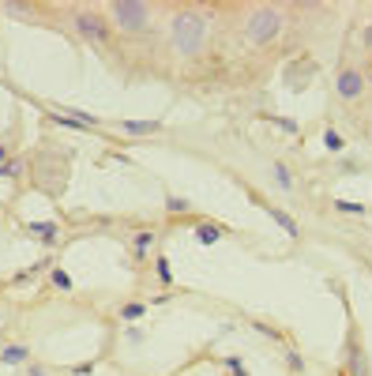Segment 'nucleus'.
<instances>
[{"label":"nucleus","mask_w":372,"mask_h":376,"mask_svg":"<svg viewBox=\"0 0 372 376\" xmlns=\"http://www.w3.org/2000/svg\"><path fill=\"white\" fill-rule=\"evenodd\" d=\"M207 38H211V23H207L203 12H196V8L173 12V19H170L173 53H181V57H200V53L207 49Z\"/></svg>","instance_id":"f257e3e1"},{"label":"nucleus","mask_w":372,"mask_h":376,"mask_svg":"<svg viewBox=\"0 0 372 376\" xmlns=\"http://www.w3.org/2000/svg\"><path fill=\"white\" fill-rule=\"evenodd\" d=\"M106 19H109V27L121 30V34H143V30H150L154 8L143 4V0H117V4L106 8Z\"/></svg>","instance_id":"f03ea898"},{"label":"nucleus","mask_w":372,"mask_h":376,"mask_svg":"<svg viewBox=\"0 0 372 376\" xmlns=\"http://www.w3.org/2000/svg\"><path fill=\"white\" fill-rule=\"evenodd\" d=\"M72 30L86 45H94V49H106V45L113 42V27H109L106 12H98V8H75L72 12Z\"/></svg>","instance_id":"7ed1b4c3"},{"label":"nucleus","mask_w":372,"mask_h":376,"mask_svg":"<svg viewBox=\"0 0 372 376\" xmlns=\"http://www.w3.org/2000/svg\"><path fill=\"white\" fill-rule=\"evenodd\" d=\"M279 34H282V12L279 8H271V4H264V8H256V12L244 19V38H248L252 45H271V42H279Z\"/></svg>","instance_id":"20e7f679"},{"label":"nucleus","mask_w":372,"mask_h":376,"mask_svg":"<svg viewBox=\"0 0 372 376\" xmlns=\"http://www.w3.org/2000/svg\"><path fill=\"white\" fill-rule=\"evenodd\" d=\"M365 87H369V79H365V71H361V68H338L335 94L342 102H358L361 94H365Z\"/></svg>","instance_id":"39448f33"},{"label":"nucleus","mask_w":372,"mask_h":376,"mask_svg":"<svg viewBox=\"0 0 372 376\" xmlns=\"http://www.w3.org/2000/svg\"><path fill=\"white\" fill-rule=\"evenodd\" d=\"M252 199H256V207H264V211L271 214V222H275V226H279L282 234L290 237V241H301V222L294 219V214H290V211H282V207H275V203H264L259 196H252Z\"/></svg>","instance_id":"423d86ee"},{"label":"nucleus","mask_w":372,"mask_h":376,"mask_svg":"<svg viewBox=\"0 0 372 376\" xmlns=\"http://www.w3.org/2000/svg\"><path fill=\"white\" fill-rule=\"evenodd\" d=\"M0 365H8V369L30 365V346H23V342H8V346H0Z\"/></svg>","instance_id":"0eeeda50"},{"label":"nucleus","mask_w":372,"mask_h":376,"mask_svg":"<svg viewBox=\"0 0 372 376\" xmlns=\"http://www.w3.org/2000/svg\"><path fill=\"white\" fill-rule=\"evenodd\" d=\"M23 230H27L30 237H38V241H45V245H57L60 241V226H57V222H27Z\"/></svg>","instance_id":"6e6552de"},{"label":"nucleus","mask_w":372,"mask_h":376,"mask_svg":"<svg viewBox=\"0 0 372 376\" xmlns=\"http://www.w3.org/2000/svg\"><path fill=\"white\" fill-rule=\"evenodd\" d=\"M154 241H158L154 230H136V234H132V256H136V260H147L150 249H154Z\"/></svg>","instance_id":"1a4fd4ad"},{"label":"nucleus","mask_w":372,"mask_h":376,"mask_svg":"<svg viewBox=\"0 0 372 376\" xmlns=\"http://www.w3.org/2000/svg\"><path fill=\"white\" fill-rule=\"evenodd\" d=\"M222 237H226L222 222H196V241L200 245H218Z\"/></svg>","instance_id":"9d476101"},{"label":"nucleus","mask_w":372,"mask_h":376,"mask_svg":"<svg viewBox=\"0 0 372 376\" xmlns=\"http://www.w3.org/2000/svg\"><path fill=\"white\" fill-rule=\"evenodd\" d=\"M117 128H121L124 135H158L162 132V121H117Z\"/></svg>","instance_id":"9b49d317"},{"label":"nucleus","mask_w":372,"mask_h":376,"mask_svg":"<svg viewBox=\"0 0 372 376\" xmlns=\"http://www.w3.org/2000/svg\"><path fill=\"white\" fill-rule=\"evenodd\" d=\"M271 177H275V185H279L282 192H294V170H290L282 158H275V162H271Z\"/></svg>","instance_id":"f8f14e48"},{"label":"nucleus","mask_w":372,"mask_h":376,"mask_svg":"<svg viewBox=\"0 0 372 376\" xmlns=\"http://www.w3.org/2000/svg\"><path fill=\"white\" fill-rule=\"evenodd\" d=\"M143 316H147V305H143V301H128V305L117 309V320H121V324H139Z\"/></svg>","instance_id":"ddd939ff"},{"label":"nucleus","mask_w":372,"mask_h":376,"mask_svg":"<svg viewBox=\"0 0 372 376\" xmlns=\"http://www.w3.org/2000/svg\"><path fill=\"white\" fill-rule=\"evenodd\" d=\"M320 143H323V151H327V155H342V151H346V135L335 132V128H323Z\"/></svg>","instance_id":"4468645a"},{"label":"nucleus","mask_w":372,"mask_h":376,"mask_svg":"<svg viewBox=\"0 0 372 376\" xmlns=\"http://www.w3.org/2000/svg\"><path fill=\"white\" fill-rule=\"evenodd\" d=\"M331 207L338 214H353V219H365L369 214V203H353V199H331Z\"/></svg>","instance_id":"2eb2a0df"},{"label":"nucleus","mask_w":372,"mask_h":376,"mask_svg":"<svg viewBox=\"0 0 372 376\" xmlns=\"http://www.w3.org/2000/svg\"><path fill=\"white\" fill-rule=\"evenodd\" d=\"M49 283H53V286H57V290H60V294H72V290H75V283H72V275H68V271H65V267H53V271H49Z\"/></svg>","instance_id":"dca6fc26"},{"label":"nucleus","mask_w":372,"mask_h":376,"mask_svg":"<svg viewBox=\"0 0 372 376\" xmlns=\"http://www.w3.org/2000/svg\"><path fill=\"white\" fill-rule=\"evenodd\" d=\"M188 211H192V203H188L185 196H177V192L165 196V214H188Z\"/></svg>","instance_id":"f3484780"},{"label":"nucleus","mask_w":372,"mask_h":376,"mask_svg":"<svg viewBox=\"0 0 372 376\" xmlns=\"http://www.w3.org/2000/svg\"><path fill=\"white\" fill-rule=\"evenodd\" d=\"M23 170H27V162H23V158H8V162L0 166V177L15 181V177H23Z\"/></svg>","instance_id":"a211bd4d"},{"label":"nucleus","mask_w":372,"mask_h":376,"mask_svg":"<svg viewBox=\"0 0 372 376\" xmlns=\"http://www.w3.org/2000/svg\"><path fill=\"white\" fill-rule=\"evenodd\" d=\"M154 275H158V283H162V286L173 283V267H170V260H165V256H158V260H154Z\"/></svg>","instance_id":"6ab92c4d"},{"label":"nucleus","mask_w":372,"mask_h":376,"mask_svg":"<svg viewBox=\"0 0 372 376\" xmlns=\"http://www.w3.org/2000/svg\"><path fill=\"white\" fill-rule=\"evenodd\" d=\"M222 365H226V373H229V376H252L248 369H244V362H241L237 354H226V357H222Z\"/></svg>","instance_id":"aec40b11"},{"label":"nucleus","mask_w":372,"mask_h":376,"mask_svg":"<svg viewBox=\"0 0 372 376\" xmlns=\"http://www.w3.org/2000/svg\"><path fill=\"white\" fill-rule=\"evenodd\" d=\"M286 365H290L294 373H305V357H301L297 350H286Z\"/></svg>","instance_id":"412c9836"},{"label":"nucleus","mask_w":372,"mask_h":376,"mask_svg":"<svg viewBox=\"0 0 372 376\" xmlns=\"http://www.w3.org/2000/svg\"><path fill=\"white\" fill-rule=\"evenodd\" d=\"M4 12L15 15V19H23V15H30V8L27 4H4Z\"/></svg>","instance_id":"4be33fe9"},{"label":"nucleus","mask_w":372,"mask_h":376,"mask_svg":"<svg viewBox=\"0 0 372 376\" xmlns=\"http://www.w3.org/2000/svg\"><path fill=\"white\" fill-rule=\"evenodd\" d=\"M27 369V376H49V369H45L42 362H30V365H23Z\"/></svg>","instance_id":"5701e85b"},{"label":"nucleus","mask_w":372,"mask_h":376,"mask_svg":"<svg viewBox=\"0 0 372 376\" xmlns=\"http://www.w3.org/2000/svg\"><path fill=\"white\" fill-rule=\"evenodd\" d=\"M94 369H98V365H94V362H79L75 369H72V376H91Z\"/></svg>","instance_id":"b1692460"},{"label":"nucleus","mask_w":372,"mask_h":376,"mask_svg":"<svg viewBox=\"0 0 372 376\" xmlns=\"http://www.w3.org/2000/svg\"><path fill=\"white\" fill-rule=\"evenodd\" d=\"M361 45L372 53V23H365V27H361Z\"/></svg>","instance_id":"393cba45"},{"label":"nucleus","mask_w":372,"mask_h":376,"mask_svg":"<svg viewBox=\"0 0 372 376\" xmlns=\"http://www.w3.org/2000/svg\"><path fill=\"white\" fill-rule=\"evenodd\" d=\"M275 124L286 128V132H297V124H294V121H286V117H275Z\"/></svg>","instance_id":"a878e982"},{"label":"nucleus","mask_w":372,"mask_h":376,"mask_svg":"<svg viewBox=\"0 0 372 376\" xmlns=\"http://www.w3.org/2000/svg\"><path fill=\"white\" fill-rule=\"evenodd\" d=\"M8 158H12V147H8V143H0V166H4Z\"/></svg>","instance_id":"bb28decb"}]
</instances>
